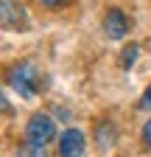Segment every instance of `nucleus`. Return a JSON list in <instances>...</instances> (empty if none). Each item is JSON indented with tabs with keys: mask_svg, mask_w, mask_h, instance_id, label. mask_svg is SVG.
Masks as SVG:
<instances>
[{
	"mask_svg": "<svg viewBox=\"0 0 151 157\" xmlns=\"http://www.w3.org/2000/svg\"><path fill=\"white\" fill-rule=\"evenodd\" d=\"M9 82H11V87L20 93L23 98H34L36 93H39V87H45L42 73L36 70L34 62H20V65H14L11 73H9Z\"/></svg>",
	"mask_w": 151,
	"mask_h": 157,
	"instance_id": "obj_1",
	"label": "nucleus"
},
{
	"mask_svg": "<svg viewBox=\"0 0 151 157\" xmlns=\"http://www.w3.org/2000/svg\"><path fill=\"white\" fill-rule=\"evenodd\" d=\"M56 137V121L48 112H34L25 126V140L31 146H48Z\"/></svg>",
	"mask_w": 151,
	"mask_h": 157,
	"instance_id": "obj_2",
	"label": "nucleus"
},
{
	"mask_svg": "<svg viewBox=\"0 0 151 157\" xmlns=\"http://www.w3.org/2000/svg\"><path fill=\"white\" fill-rule=\"evenodd\" d=\"M0 28H6V31L28 28V11L20 0H0Z\"/></svg>",
	"mask_w": 151,
	"mask_h": 157,
	"instance_id": "obj_3",
	"label": "nucleus"
},
{
	"mask_svg": "<svg viewBox=\"0 0 151 157\" xmlns=\"http://www.w3.org/2000/svg\"><path fill=\"white\" fill-rule=\"evenodd\" d=\"M84 146H87V140H84V135L79 129H64L59 135L56 154H59V157H81L84 154Z\"/></svg>",
	"mask_w": 151,
	"mask_h": 157,
	"instance_id": "obj_4",
	"label": "nucleus"
},
{
	"mask_svg": "<svg viewBox=\"0 0 151 157\" xmlns=\"http://www.w3.org/2000/svg\"><path fill=\"white\" fill-rule=\"evenodd\" d=\"M104 34L109 39H123L129 34V17L120 9H115V6L106 9V14H104Z\"/></svg>",
	"mask_w": 151,
	"mask_h": 157,
	"instance_id": "obj_5",
	"label": "nucleus"
},
{
	"mask_svg": "<svg viewBox=\"0 0 151 157\" xmlns=\"http://www.w3.org/2000/svg\"><path fill=\"white\" fill-rule=\"evenodd\" d=\"M115 137H118V132H115V124H112V121L98 124V146L101 149L112 146V143H115Z\"/></svg>",
	"mask_w": 151,
	"mask_h": 157,
	"instance_id": "obj_6",
	"label": "nucleus"
},
{
	"mask_svg": "<svg viewBox=\"0 0 151 157\" xmlns=\"http://www.w3.org/2000/svg\"><path fill=\"white\" fill-rule=\"evenodd\" d=\"M137 53H140V48H137L134 42H131V45H126V48L120 51V67H123V70H129L131 65L137 62Z\"/></svg>",
	"mask_w": 151,
	"mask_h": 157,
	"instance_id": "obj_7",
	"label": "nucleus"
},
{
	"mask_svg": "<svg viewBox=\"0 0 151 157\" xmlns=\"http://www.w3.org/2000/svg\"><path fill=\"white\" fill-rule=\"evenodd\" d=\"M20 157H48V151H45V146H31V143H25L20 149Z\"/></svg>",
	"mask_w": 151,
	"mask_h": 157,
	"instance_id": "obj_8",
	"label": "nucleus"
},
{
	"mask_svg": "<svg viewBox=\"0 0 151 157\" xmlns=\"http://www.w3.org/2000/svg\"><path fill=\"white\" fill-rule=\"evenodd\" d=\"M140 109H148V112H151V84L145 87V93H143V98H140Z\"/></svg>",
	"mask_w": 151,
	"mask_h": 157,
	"instance_id": "obj_9",
	"label": "nucleus"
},
{
	"mask_svg": "<svg viewBox=\"0 0 151 157\" xmlns=\"http://www.w3.org/2000/svg\"><path fill=\"white\" fill-rule=\"evenodd\" d=\"M143 143L151 149V118H148V121H145V126H143Z\"/></svg>",
	"mask_w": 151,
	"mask_h": 157,
	"instance_id": "obj_10",
	"label": "nucleus"
},
{
	"mask_svg": "<svg viewBox=\"0 0 151 157\" xmlns=\"http://www.w3.org/2000/svg\"><path fill=\"white\" fill-rule=\"evenodd\" d=\"M42 6H48V9H59V6H64L67 0H39Z\"/></svg>",
	"mask_w": 151,
	"mask_h": 157,
	"instance_id": "obj_11",
	"label": "nucleus"
},
{
	"mask_svg": "<svg viewBox=\"0 0 151 157\" xmlns=\"http://www.w3.org/2000/svg\"><path fill=\"white\" fill-rule=\"evenodd\" d=\"M0 107H6V98H3V90H0Z\"/></svg>",
	"mask_w": 151,
	"mask_h": 157,
	"instance_id": "obj_12",
	"label": "nucleus"
}]
</instances>
